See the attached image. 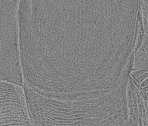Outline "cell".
<instances>
[{"label": "cell", "instance_id": "cell-2", "mask_svg": "<svg viewBox=\"0 0 148 126\" xmlns=\"http://www.w3.org/2000/svg\"><path fill=\"white\" fill-rule=\"evenodd\" d=\"M148 98L140 84L130 76L127 96L129 126H148Z\"/></svg>", "mask_w": 148, "mask_h": 126}, {"label": "cell", "instance_id": "cell-3", "mask_svg": "<svg viewBox=\"0 0 148 126\" xmlns=\"http://www.w3.org/2000/svg\"><path fill=\"white\" fill-rule=\"evenodd\" d=\"M148 37L144 36L140 45L133 54L131 70L148 69Z\"/></svg>", "mask_w": 148, "mask_h": 126}, {"label": "cell", "instance_id": "cell-4", "mask_svg": "<svg viewBox=\"0 0 148 126\" xmlns=\"http://www.w3.org/2000/svg\"><path fill=\"white\" fill-rule=\"evenodd\" d=\"M130 74L135 80L139 83L148 76V69L132 70Z\"/></svg>", "mask_w": 148, "mask_h": 126}, {"label": "cell", "instance_id": "cell-7", "mask_svg": "<svg viewBox=\"0 0 148 126\" xmlns=\"http://www.w3.org/2000/svg\"><path fill=\"white\" fill-rule=\"evenodd\" d=\"M143 90L146 92V91H148V85H147L144 88H142Z\"/></svg>", "mask_w": 148, "mask_h": 126}, {"label": "cell", "instance_id": "cell-6", "mask_svg": "<svg viewBox=\"0 0 148 126\" xmlns=\"http://www.w3.org/2000/svg\"><path fill=\"white\" fill-rule=\"evenodd\" d=\"M0 80H7L4 76L1 74L0 75Z\"/></svg>", "mask_w": 148, "mask_h": 126}, {"label": "cell", "instance_id": "cell-1", "mask_svg": "<svg viewBox=\"0 0 148 126\" xmlns=\"http://www.w3.org/2000/svg\"><path fill=\"white\" fill-rule=\"evenodd\" d=\"M22 87L0 80V126H37L30 116Z\"/></svg>", "mask_w": 148, "mask_h": 126}, {"label": "cell", "instance_id": "cell-5", "mask_svg": "<svg viewBox=\"0 0 148 126\" xmlns=\"http://www.w3.org/2000/svg\"><path fill=\"white\" fill-rule=\"evenodd\" d=\"M148 79H147L145 80L141 84H140V85L142 87H143L146 85H148Z\"/></svg>", "mask_w": 148, "mask_h": 126}]
</instances>
